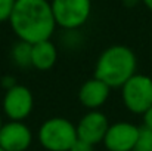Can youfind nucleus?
<instances>
[{
	"mask_svg": "<svg viewBox=\"0 0 152 151\" xmlns=\"http://www.w3.org/2000/svg\"><path fill=\"white\" fill-rule=\"evenodd\" d=\"M9 22L18 39L30 45L49 40L56 27L48 0H16Z\"/></svg>",
	"mask_w": 152,
	"mask_h": 151,
	"instance_id": "obj_1",
	"label": "nucleus"
},
{
	"mask_svg": "<svg viewBox=\"0 0 152 151\" xmlns=\"http://www.w3.org/2000/svg\"><path fill=\"white\" fill-rule=\"evenodd\" d=\"M137 59L134 52L124 45L109 46L101 53L95 65V77L109 88H123L136 74Z\"/></svg>",
	"mask_w": 152,
	"mask_h": 151,
	"instance_id": "obj_2",
	"label": "nucleus"
},
{
	"mask_svg": "<svg viewBox=\"0 0 152 151\" xmlns=\"http://www.w3.org/2000/svg\"><path fill=\"white\" fill-rule=\"evenodd\" d=\"M77 139L75 124L64 117H52L39 129V141L49 151H69Z\"/></svg>",
	"mask_w": 152,
	"mask_h": 151,
	"instance_id": "obj_3",
	"label": "nucleus"
},
{
	"mask_svg": "<svg viewBox=\"0 0 152 151\" xmlns=\"http://www.w3.org/2000/svg\"><path fill=\"white\" fill-rule=\"evenodd\" d=\"M56 25L65 30H75L84 25L92 12V0H52Z\"/></svg>",
	"mask_w": 152,
	"mask_h": 151,
	"instance_id": "obj_4",
	"label": "nucleus"
},
{
	"mask_svg": "<svg viewBox=\"0 0 152 151\" xmlns=\"http://www.w3.org/2000/svg\"><path fill=\"white\" fill-rule=\"evenodd\" d=\"M126 108L134 114H143L152 107V79L146 74H134L121 88Z\"/></svg>",
	"mask_w": 152,
	"mask_h": 151,
	"instance_id": "obj_5",
	"label": "nucleus"
},
{
	"mask_svg": "<svg viewBox=\"0 0 152 151\" xmlns=\"http://www.w3.org/2000/svg\"><path fill=\"white\" fill-rule=\"evenodd\" d=\"M34 98L28 88L22 85H15L6 91L3 96V111L10 119V122H22L33 111Z\"/></svg>",
	"mask_w": 152,
	"mask_h": 151,
	"instance_id": "obj_6",
	"label": "nucleus"
},
{
	"mask_svg": "<svg viewBox=\"0 0 152 151\" xmlns=\"http://www.w3.org/2000/svg\"><path fill=\"white\" fill-rule=\"evenodd\" d=\"M140 135V127L129 122H118L109 126L103 144L108 151H133Z\"/></svg>",
	"mask_w": 152,
	"mask_h": 151,
	"instance_id": "obj_7",
	"label": "nucleus"
},
{
	"mask_svg": "<svg viewBox=\"0 0 152 151\" xmlns=\"http://www.w3.org/2000/svg\"><path fill=\"white\" fill-rule=\"evenodd\" d=\"M109 126L111 124L108 122V117L103 113H101L99 110L89 111L86 116L81 117V120L75 126L77 138L92 145H96L99 142H103Z\"/></svg>",
	"mask_w": 152,
	"mask_h": 151,
	"instance_id": "obj_8",
	"label": "nucleus"
},
{
	"mask_svg": "<svg viewBox=\"0 0 152 151\" xmlns=\"http://www.w3.org/2000/svg\"><path fill=\"white\" fill-rule=\"evenodd\" d=\"M33 142V133L22 122H9L0 130V147L4 151H25Z\"/></svg>",
	"mask_w": 152,
	"mask_h": 151,
	"instance_id": "obj_9",
	"label": "nucleus"
},
{
	"mask_svg": "<svg viewBox=\"0 0 152 151\" xmlns=\"http://www.w3.org/2000/svg\"><path fill=\"white\" fill-rule=\"evenodd\" d=\"M111 88L105 85L99 79L93 77L87 82H84L78 91V99L83 107L89 108L90 111L99 110L102 105L106 102L109 96Z\"/></svg>",
	"mask_w": 152,
	"mask_h": 151,
	"instance_id": "obj_10",
	"label": "nucleus"
},
{
	"mask_svg": "<svg viewBox=\"0 0 152 151\" xmlns=\"http://www.w3.org/2000/svg\"><path fill=\"white\" fill-rule=\"evenodd\" d=\"M56 59H58V50L50 40H45L33 45L31 67L40 71H48L55 65Z\"/></svg>",
	"mask_w": 152,
	"mask_h": 151,
	"instance_id": "obj_11",
	"label": "nucleus"
},
{
	"mask_svg": "<svg viewBox=\"0 0 152 151\" xmlns=\"http://www.w3.org/2000/svg\"><path fill=\"white\" fill-rule=\"evenodd\" d=\"M31 52H33V45L19 40L13 48H12V59L18 67H31Z\"/></svg>",
	"mask_w": 152,
	"mask_h": 151,
	"instance_id": "obj_12",
	"label": "nucleus"
},
{
	"mask_svg": "<svg viewBox=\"0 0 152 151\" xmlns=\"http://www.w3.org/2000/svg\"><path fill=\"white\" fill-rule=\"evenodd\" d=\"M133 151H152V130L140 127V135Z\"/></svg>",
	"mask_w": 152,
	"mask_h": 151,
	"instance_id": "obj_13",
	"label": "nucleus"
},
{
	"mask_svg": "<svg viewBox=\"0 0 152 151\" xmlns=\"http://www.w3.org/2000/svg\"><path fill=\"white\" fill-rule=\"evenodd\" d=\"M16 0H0V22L9 21Z\"/></svg>",
	"mask_w": 152,
	"mask_h": 151,
	"instance_id": "obj_14",
	"label": "nucleus"
},
{
	"mask_svg": "<svg viewBox=\"0 0 152 151\" xmlns=\"http://www.w3.org/2000/svg\"><path fill=\"white\" fill-rule=\"evenodd\" d=\"M93 147H95V145H92V144H89V142H84V141H81V139H77L69 151H93Z\"/></svg>",
	"mask_w": 152,
	"mask_h": 151,
	"instance_id": "obj_15",
	"label": "nucleus"
},
{
	"mask_svg": "<svg viewBox=\"0 0 152 151\" xmlns=\"http://www.w3.org/2000/svg\"><path fill=\"white\" fill-rule=\"evenodd\" d=\"M143 127L152 130V107L143 113Z\"/></svg>",
	"mask_w": 152,
	"mask_h": 151,
	"instance_id": "obj_16",
	"label": "nucleus"
},
{
	"mask_svg": "<svg viewBox=\"0 0 152 151\" xmlns=\"http://www.w3.org/2000/svg\"><path fill=\"white\" fill-rule=\"evenodd\" d=\"M1 85H3V88L6 89V91H9L10 88H13L16 83H15V77H12V76H4L3 79H1Z\"/></svg>",
	"mask_w": 152,
	"mask_h": 151,
	"instance_id": "obj_17",
	"label": "nucleus"
},
{
	"mask_svg": "<svg viewBox=\"0 0 152 151\" xmlns=\"http://www.w3.org/2000/svg\"><path fill=\"white\" fill-rule=\"evenodd\" d=\"M123 1H124L126 6H134V4H137L139 0H123Z\"/></svg>",
	"mask_w": 152,
	"mask_h": 151,
	"instance_id": "obj_18",
	"label": "nucleus"
},
{
	"mask_svg": "<svg viewBox=\"0 0 152 151\" xmlns=\"http://www.w3.org/2000/svg\"><path fill=\"white\" fill-rule=\"evenodd\" d=\"M143 3H145V6H146L149 10H152V0H143Z\"/></svg>",
	"mask_w": 152,
	"mask_h": 151,
	"instance_id": "obj_19",
	"label": "nucleus"
},
{
	"mask_svg": "<svg viewBox=\"0 0 152 151\" xmlns=\"http://www.w3.org/2000/svg\"><path fill=\"white\" fill-rule=\"evenodd\" d=\"M1 127H3V123H1V117H0V130H1Z\"/></svg>",
	"mask_w": 152,
	"mask_h": 151,
	"instance_id": "obj_20",
	"label": "nucleus"
},
{
	"mask_svg": "<svg viewBox=\"0 0 152 151\" xmlns=\"http://www.w3.org/2000/svg\"><path fill=\"white\" fill-rule=\"evenodd\" d=\"M0 151H4V150H3V148H1V147H0Z\"/></svg>",
	"mask_w": 152,
	"mask_h": 151,
	"instance_id": "obj_21",
	"label": "nucleus"
}]
</instances>
